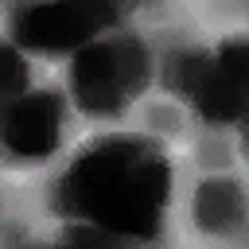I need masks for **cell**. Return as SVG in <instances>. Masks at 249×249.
<instances>
[{
    "label": "cell",
    "mask_w": 249,
    "mask_h": 249,
    "mask_svg": "<svg viewBox=\"0 0 249 249\" xmlns=\"http://www.w3.org/2000/svg\"><path fill=\"white\" fill-rule=\"evenodd\" d=\"M195 222L206 233H230L241 222V191L233 179L226 183H202L195 198Z\"/></svg>",
    "instance_id": "6da1fadb"
},
{
    "label": "cell",
    "mask_w": 249,
    "mask_h": 249,
    "mask_svg": "<svg viewBox=\"0 0 249 249\" xmlns=\"http://www.w3.org/2000/svg\"><path fill=\"white\" fill-rule=\"evenodd\" d=\"M144 121H148V128H160V132H179V128H183V109H179V105H148Z\"/></svg>",
    "instance_id": "277c9868"
},
{
    "label": "cell",
    "mask_w": 249,
    "mask_h": 249,
    "mask_svg": "<svg viewBox=\"0 0 249 249\" xmlns=\"http://www.w3.org/2000/svg\"><path fill=\"white\" fill-rule=\"evenodd\" d=\"M206 70V54L202 51H171L163 62V82L175 89H195L198 74Z\"/></svg>",
    "instance_id": "7a4b0ae2"
},
{
    "label": "cell",
    "mask_w": 249,
    "mask_h": 249,
    "mask_svg": "<svg viewBox=\"0 0 249 249\" xmlns=\"http://www.w3.org/2000/svg\"><path fill=\"white\" fill-rule=\"evenodd\" d=\"M195 160H198L202 167H230V163H233V148H230L226 136L206 132V136L195 144Z\"/></svg>",
    "instance_id": "3957f363"
}]
</instances>
